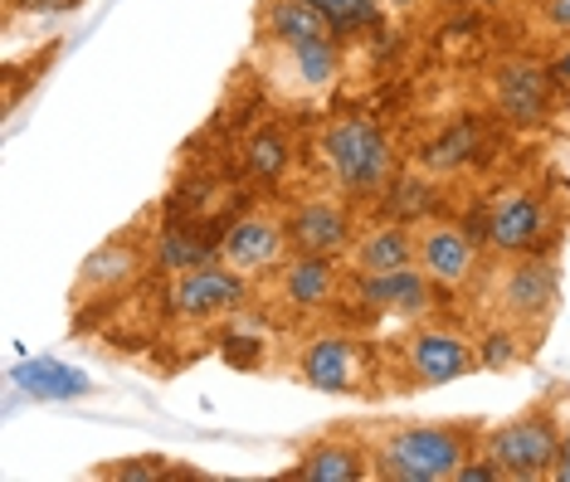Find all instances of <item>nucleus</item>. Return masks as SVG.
Returning <instances> with one entry per match:
<instances>
[{"label":"nucleus","instance_id":"c756f323","mask_svg":"<svg viewBox=\"0 0 570 482\" xmlns=\"http://www.w3.org/2000/svg\"><path fill=\"white\" fill-rule=\"evenodd\" d=\"M547 69H551V78H556V88H561V98H570V39H566L561 49H556V59L547 63Z\"/></svg>","mask_w":570,"mask_h":482},{"label":"nucleus","instance_id":"cd10ccee","mask_svg":"<svg viewBox=\"0 0 570 482\" xmlns=\"http://www.w3.org/2000/svg\"><path fill=\"white\" fill-rule=\"evenodd\" d=\"M531 24L556 39H570V0H531Z\"/></svg>","mask_w":570,"mask_h":482},{"label":"nucleus","instance_id":"dca6fc26","mask_svg":"<svg viewBox=\"0 0 570 482\" xmlns=\"http://www.w3.org/2000/svg\"><path fill=\"white\" fill-rule=\"evenodd\" d=\"M336 78H342V39L268 49V83L288 98H322Z\"/></svg>","mask_w":570,"mask_h":482},{"label":"nucleus","instance_id":"5701e85b","mask_svg":"<svg viewBox=\"0 0 570 482\" xmlns=\"http://www.w3.org/2000/svg\"><path fill=\"white\" fill-rule=\"evenodd\" d=\"M244 161H249V176L264 180V186H278L293 166V141L278 132V127H258V132L244 141Z\"/></svg>","mask_w":570,"mask_h":482},{"label":"nucleus","instance_id":"412c9836","mask_svg":"<svg viewBox=\"0 0 570 482\" xmlns=\"http://www.w3.org/2000/svg\"><path fill=\"white\" fill-rule=\"evenodd\" d=\"M478 147H483V127H478V117H453L444 132H434L420 147V166L430 176H453L473 161Z\"/></svg>","mask_w":570,"mask_h":482},{"label":"nucleus","instance_id":"ddd939ff","mask_svg":"<svg viewBox=\"0 0 570 482\" xmlns=\"http://www.w3.org/2000/svg\"><path fill=\"white\" fill-rule=\"evenodd\" d=\"M293 258V239H288V219L274 210H249L219 239V264H229L244 278H268Z\"/></svg>","mask_w":570,"mask_h":482},{"label":"nucleus","instance_id":"2eb2a0df","mask_svg":"<svg viewBox=\"0 0 570 482\" xmlns=\"http://www.w3.org/2000/svg\"><path fill=\"white\" fill-rule=\"evenodd\" d=\"M283 219H288L293 254L342 258L356 244V205L342 200V195H317V200H303V205H293Z\"/></svg>","mask_w":570,"mask_h":482},{"label":"nucleus","instance_id":"6e6552de","mask_svg":"<svg viewBox=\"0 0 570 482\" xmlns=\"http://www.w3.org/2000/svg\"><path fill=\"white\" fill-rule=\"evenodd\" d=\"M249 303H254V278H244V273L219 264V258L176 273L166 283V312H171L180 327H215V322L249 312Z\"/></svg>","mask_w":570,"mask_h":482},{"label":"nucleus","instance_id":"f8f14e48","mask_svg":"<svg viewBox=\"0 0 570 482\" xmlns=\"http://www.w3.org/2000/svg\"><path fill=\"white\" fill-rule=\"evenodd\" d=\"M488 94H492V108L508 117L512 127H541V122H551L561 88H556V78H551L547 63H537V59H502L498 69L488 73Z\"/></svg>","mask_w":570,"mask_h":482},{"label":"nucleus","instance_id":"2f4dec72","mask_svg":"<svg viewBox=\"0 0 570 482\" xmlns=\"http://www.w3.org/2000/svg\"><path fill=\"white\" fill-rule=\"evenodd\" d=\"M385 6H391V10H414L420 0H385Z\"/></svg>","mask_w":570,"mask_h":482},{"label":"nucleus","instance_id":"4be33fe9","mask_svg":"<svg viewBox=\"0 0 570 482\" xmlns=\"http://www.w3.org/2000/svg\"><path fill=\"white\" fill-rule=\"evenodd\" d=\"M434 205H439L434 176H424V166H420V171H400V176H395V186H391V195L381 200V210H385V219L424 225V215H434Z\"/></svg>","mask_w":570,"mask_h":482},{"label":"nucleus","instance_id":"4468645a","mask_svg":"<svg viewBox=\"0 0 570 482\" xmlns=\"http://www.w3.org/2000/svg\"><path fill=\"white\" fill-rule=\"evenodd\" d=\"M346 278H352V268H342L336 258L293 254L288 264L274 273V303L288 312V317H313V312L346 303Z\"/></svg>","mask_w":570,"mask_h":482},{"label":"nucleus","instance_id":"f3484780","mask_svg":"<svg viewBox=\"0 0 570 482\" xmlns=\"http://www.w3.org/2000/svg\"><path fill=\"white\" fill-rule=\"evenodd\" d=\"M371 478V453L361 429H336V434H322L303 449L297 468H288V482H361Z\"/></svg>","mask_w":570,"mask_h":482},{"label":"nucleus","instance_id":"bb28decb","mask_svg":"<svg viewBox=\"0 0 570 482\" xmlns=\"http://www.w3.org/2000/svg\"><path fill=\"white\" fill-rule=\"evenodd\" d=\"M94 478H112V482H161L171 478V459H161V453H141V459H112L94 468Z\"/></svg>","mask_w":570,"mask_h":482},{"label":"nucleus","instance_id":"a878e982","mask_svg":"<svg viewBox=\"0 0 570 482\" xmlns=\"http://www.w3.org/2000/svg\"><path fill=\"white\" fill-rule=\"evenodd\" d=\"M527 351H531L527 336L512 332V327H502V322H492V327L478 336V361H483V371H512V366H522Z\"/></svg>","mask_w":570,"mask_h":482},{"label":"nucleus","instance_id":"c85d7f7f","mask_svg":"<svg viewBox=\"0 0 570 482\" xmlns=\"http://www.w3.org/2000/svg\"><path fill=\"white\" fill-rule=\"evenodd\" d=\"M83 0H6V16H63V10H79Z\"/></svg>","mask_w":570,"mask_h":482},{"label":"nucleus","instance_id":"473e14b6","mask_svg":"<svg viewBox=\"0 0 570 482\" xmlns=\"http://www.w3.org/2000/svg\"><path fill=\"white\" fill-rule=\"evenodd\" d=\"M478 6H488V10H502V6H512V0H478Z\"/></svg>","mask_w":570,"mask_h":482},{"label":"nucleus","instance_id":"20e7f679","mask_svg":"<svg viewBox=\"0 0 570 482\" xmlns=\"http://www.w3.org/2000/svg\"><path fill=\"white\" fill-rule=\"evenodd\" d=\"M293 375H297V385L322 390V395L375 400L385 390V351L346 332H317L297 346Z\"/></svg>","mask_w":570,"mask_h":482},{"label":"nucleus","instance_id":"9d476101","mask_svg":"<svg viewBox=\"0 0 570 482\" xmlns=\"http://www.w3.org/2000/svg\"><path fill=\"white\" fill-rule=\"evenodd\" d=\"M346 303H361L375 317L424 322L439 307V283L420 264L395 268V273H352L346 278Z\"/></svg>","mask_w":570,"mask_h":482},{"label":"nucleus","instance_id":"f03ea898","mask_svg":"<svg viewBox=\"0 0 570 482\" xmlns=\"http://www.w3.org/2000/svg\"><path fill=\"white\" fill-rule=\"evenodd\" d=\"M317 156L327 166V180L342 200H352L356 210H371L391 195L395 176H400V151L391 132H385L375 117L346 112L332 117L317 137Z\"/></svg>","mask_w":570,"mask_h":482},{"label":"nucleus","instance_id":"393cba45","mask_svg":"<svg viewBox=\"0 0 570 482\" xmlns=\"http://www.w3.org/2000/svg\"><path fill=\"white\" fill-rule=\"evenodd\" d=\"M307 6H317L322 16L332 20V30L342 35V39L375 30V24L385 20V10H391L385 0H307Z\"/></svg>","mask_w":570,"mask_h":482},{"label":"nucleus","instance_id":"0eeeda50","mask_svg":"<svg viewBox=\"0 0 570 482\" xmlns=\"http://www.w3.org/2000/svg\"><path fill=\"white\" fill-rule=\"evenodd\" d=\"M488 254L498 258H517V254H556L561 239V219H556L551 200L537 190H498L492 205L483 210V229H478Z\"/></svg>","mask_w":570,"mask_h":482},{"label":"nucleus","instance_id":"7ed1b4c3","mask_svg":"<svg viewBox=\"0 0 570 482\" xmlns=\"http://www.w3.org/2000/svg\"><path fill=\"white\" fill-rule=\"evenodd\" d=\"M478 297L492 312V322L522 332L531 346L547 336L556 307H561V264L556 254H517L498 268H483Z\"/></svg>","mask_w":570,"mask_h":482},{"label":"nucleus","instance_id":"aec40b11","mask_svg":"<svg viewBox=\"0 0 570 482\" xmlns=\"http://www.w3.org/2000/svg\"><path fill=\"white\" fill-rule=\"evenodd\" d=\"M10 385H20L24 395H35V400H83V395H94V381H88L83 371L63 366V361H49V356L10 366Z\"/></svg>","mask_w":570,"mask_h":482},{"label":"nucleus","instance_id":"39448f33","mask_svg":"<svg viewBox=\"0 0 570 482\" xmlns=\"http://www.w3.org/2000/svg\"><path fill=\"white\" fill-rule=\"evenodd\" d=\"M385 371L400 381L395 390H439V385H453V381H463V375L483 371V361H478L473 336L439 327V322H414L405 336L391 342Z\"/></svg>","mask_w":570,"mask_h":482},{"label":"nucleus","instance_id":"f257e3e1","mask_svg":"<svg viewBox=\"0 0 570 482\" xmlns=\"http://www.w3.org/2000/svg\"><path fill=\"white\" fill-rule=\"evenodd\" d=\"M478 420H385L366 424L371 478L381 482H453L463 459L478 453Z\"/></svg>","mask_w":570,"mask_h":482},{"label":"nucleus","instance_id":"1a4fd4ad","mask_svg":"<svg viewBox=\"0 0 570 482\" xmlns=\"http://www.w3.org/2000/svg\"><path fill=\"white\" fill-rule=\"evenodd\" d=\"M147 264H151V239H141L132 229L118 234V239H108V244H98V249L79 264V273H73V288H69L73 312H102L108 303H118V297L141 278Z\"/></svg>","mask_w":570,"mask_h":482},{"label":"nucleus","instance_id":"a211bd4d","mask_svg":"<svg viewBox=\"0 0 570 482\" xmlns=\"http://www.w3.org/2000/svg\"><path fill=\"white\" fill-rule=\"evenodd\" d=\"M313 39H342L317 6H307V0H258V45L264 49L313 45Z\"/></svg>","mask_w":570,"mask_h":482},{"label":"nucleus","instance_id":"423d86ee","mask_svg":"<svg viewBox=\"0 0 570 482\" xmlns=\"http://www.w3.org/2000/svg\"><path fill=\"white\" fill-rule=\"evenodd\" d=\"M561 424L566 420L556 414L551 400H537V405H527L522 414H512V420L488 424L483 434H478V453H488L508 482L551 478L556 453H561Z\"/></svg>","mask_w":570,"mask_h":482},{"label":"nucleus","instance_id":"9b49d317","mask_svg":"<svg viewBox=\"0 0 570 482\" xmlns=\"http://www.w3.org/2000/svg\"><path fill=\"white\" fill-rule=\"evenodd\" d=\"M414 264H420L439 288H478L483 278V239L463 225H444V219H430V225H414Z\"/></svg>","mask_w":570,"mask_h":482},{"label":"nucleus","instance_id":"b1692460","mask_svg":"<svg viewBox=\"0 0 570 482\" xmlns=\"http://www.w3.org/2000/svg\"><path fill=\"white\" fill-rule=\"evenodd\" d=\"M219 249H210V244L190 239L186 229H157V239H151V264H157L161 273H186V268H200V264H215Z\"/></svg>","mask_w":570,"mask_h":482},{"label":"nucleus","instance_id":"7c9ffc66","mask_svg":"<svg viewBox=\"0 0 570 482\" xmlns=\"http://www.w3.org/2000/svg\"><path fill=\"white\" fill-rule=\"evenodd\" d=\"M551 482H570V420L561 424V453H556V468H551Z\"/></svg>","mask_w":570,"mask_h":482},{"label":"nucleus","instance_id":"6ab92c4d","mask_svg":"<svg viewBox=\"0 0 570 482\" xmlns=\"http://www.w3.org/2000/svg\"><path fill=\"white\" fill-rule=\"evenodd\" d=\"M352 273H395L414 264V225L405 219H381V225L361 229L356 244L346 249Z\"/></svg>","mask_w":570,"mask_h":482}]
</instances>
